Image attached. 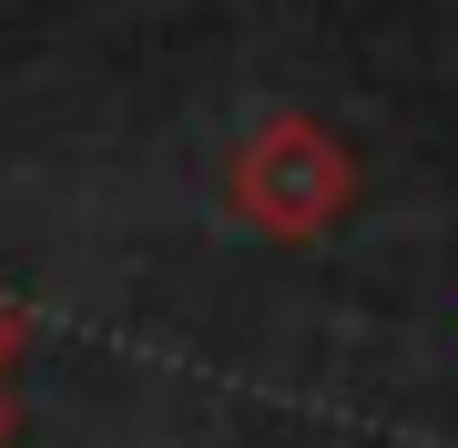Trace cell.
<instances>
[{
  "instance_id": "cell-1",
  "label": "cell",
  "mask_w": 458,
  "mask_h": 448,
  "mask_svg": "<svg viewBox=\"0 0 458 448\" xmlns=\"http://www.w3.org/2000/svg\"><path fill=\"white\" fill-rule=\"evenodd\" d=\"M346 194H357V173H346V153L316 133L306 113L265 123L245 143V164H234V204H245L265 234H316L327 215H346Z\"/></svg>"
},
{
  "instance_id": "cell-2",
  "label": "cell",
  "mask_w": 458,
  "mask_h": 448,
  "mask_svg": "<svg viewBox=\"0 0 458 448\" xmlns=\"http://www.w3.org/2000/svg\"><path fill=\"white\" fill-rule=\"evenodd\" d=\"M11 336H21V316H11V306H0V357H11Z\"/></svg>"
}]
</instances>
